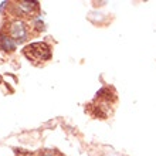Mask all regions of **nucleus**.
Masks as SVG:
<instances>
[{
    "label": "nucleus",
    "mask_w": 156,
    "mask_h": 156,
    "mask_svg": "<svg viewBox=\"0 0 156 156\" xmlns=\"http://www.w3.org/2000/svg\"><path fill=\"white\" fill-rule=\"evenodd\" d=\"M0 84H2V75H0Z\"/></svg>",
    "instance_id": "nucleus-6"
},
{
    "label": "nucleus",
    "mask_w": 156,
    "mask_h": 156,
    "mask_svg": "<svg viewBox=\"0 0 156 156\" xmlns=\"http://www.w3.org/2000/svg\"><path fill=\"white\" fill-rule=\"evenodd\" d=\"M10 36L16 43L17 41L19 43L24 41L27 38V27H26L23 21H14L10 27Z\"/></svg>",
    "instance_id": "nucleus-2"
},
{
    "label": "nucleus",
    "mask_w": 156,
    "mask_h": 156,
    "mask_svg": "<svg viewBox=\"0 0 156 156\" xmlns=\"http://www.w3.org/2000/svg\"><path fill=\"white\" fill-rule=\"evenodd\" d=\"M37 2H19L17 3V9L21 14H30L34 9H37Z\"/></svg>",
    "instance_id": "nucleus-4"
},
{
    "label": "nucleus",
    "mask_w": 156,
    "mask_h": 156,
    "mask_svg": "<svg viewBox=\"0 0 156 156\" xmlns=\"http://www.w3.org/2000/svg\"><path fill=\"white\" fill-rule=\"evenodd\" d=\"M34 24H36V27H37L38 30H44V21H43V17L41 16L34 19Z\"/></svg>",
    "instance_id": "nucleus-5"
},
{
    "label": "nucleus",
    "mask_w": 156,
    "mask_h": 156,
    "mask_svg": "<svg viewBox=\"0 0 156 156\" xmlns=\"http://www.w3.org/2000/svg\"><path fill=\"white\" fill-rule=\"evenodd\" d=\"M16 41L13 40L12 37H9V36H2L0 34V50H3V51H14L16 50Z\"/></svg>",
    "instance_id": "nucleus-3"
},
{
    "label": "nucleus",
    "mask_w": 156,
    "mask_h": 156,
    "mask_svg": "<svg viewBox=\"0 0 156 156\" xmlns=\"http://www.w3.org/2000/svg\"><path fill=\"white\" fill-rule=\"evenodd\" d=\"M24 55L33 62H43L51 58V50L45 43H31L24 47Z\"/></svg>",
    "instance_id": "nucleus-1"
}]
</instances>
